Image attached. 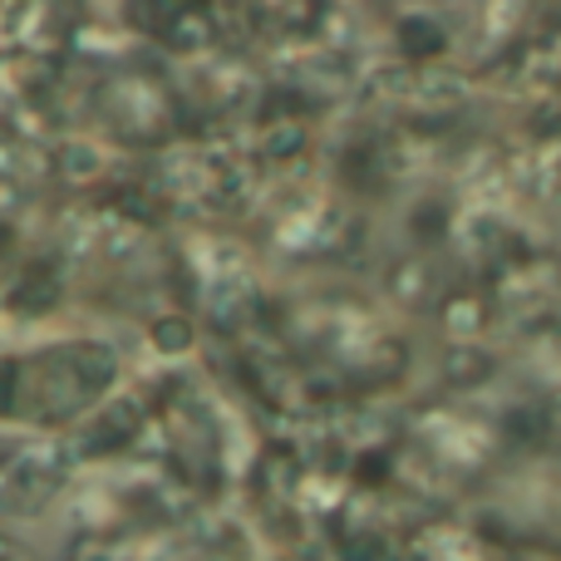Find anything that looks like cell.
<instances>
[{
  "instance_id": "6da1fadb",
  "label": "cell",
  "mask_w": 561,
  "mask_h": 561,
  "mask_svg": "<svg viewBox=\"0 0 561 561\" xmlns=\"http://www.w3.org/2000/svg\"><path fill=\"white\" fill-rule=\"evenodd\" d=\"M55 375L49 379H35V409L45 419H59V414H75V409H84L89 399L104 389V379L114 375V355H104V350H59V355L45 359Z\"/></svg>"
}]
</instances>
